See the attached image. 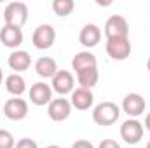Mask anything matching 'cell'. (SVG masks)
<instances>
[{"label": "cell", "mask_w": 150, "mask_h": 148, "mask_svg": "<svg viewBox=\"0 0 150 148\" xmlns=\"http://www.w3.org/2000/svg\"><path fill=\"white\" fill-rule=\"evenodd\" d=\"M119 115H120V108L113 101H103L94 106L93 120H94V124H98L101 127H108L119 120Z\"/></svg>", "instance_id": "obj_1"}, {"label": "cell", "mask_w": 150, "mask_h": 148, "mask_svg": "<svg viewBox=\"0 0 150 148\" xmlns=\"http://www.w3.org/2000/svg\"><path fill=\"white\" fill-rule=\"evenodd\" d=\"M2 16L5 19V25L23 28L28 21V5L25 2H11L7 4Z\"/></svg>", "instance_id": "obj_2"}, {"label": "cell", "mask_w": 150, "mask_h": 148, "mask_svg": "<svg viewBox=\"0 0 150 148\" xmlns=\"http://www.w3.org/2000/svg\"><path fill=\"white\" fill-rule=\"evenodd\" d=\"M143 132H145V127L138 118H127L120 125V138L127 145H138L143 140Z\"/></svg>", "instance_id": "obj_3"}, {"label": "cell", "mask_w": 150, "mask_h": 148, "mask_svg": "<svg viewBox=\"0 0 150 148\" xmlns=\"http://www.w3.org/2000/svg\"><path fill=\"white\" fill-rule=\"evenodd\" d=\"M107 54L115 61H124L131 56V42L129 37L124 38H107Z\"/></svg>", "instance_id": "obj_4"}, {"label": "cell", "mask_w": 150, "mask_h": 148, "mask_svg": "<svg viewBox=\"0 0 150 148\" xmlns=\"http://www.w3.org/2000/svg\"><path fill=\"white\" fill-rule=\"evenodd\" d=\"M54 40H56V30L51 25H45V23L38 25L35 28V32H33V35H32V44L38 51H45V49L52 47Z\"/></svg>", "instance_id": "obj_5"}, {"label": "cell", "mask_w": 150, "mask_h": 148, "mask_svg": "<svg viewBox=\"0 0 150 148\" xmlns=\"http://www.w3.org/2000/svg\"><path fill=\"white\" fill-rule=\"evenodd\" d=\"M72 103L67 98H52V101L47 105V115L54 122H65L72 115Z\"/></svg>", "instance_id": "obj_6"}, {"label": "cell", "mask_w": 150, "mask_h": 148, "mask_svg": "<svg viewBox=\"0 0 150 148\" xmlns=\"http://www.w3.org/2000/svg\"><path fill=\"white\" fill-rule=\"evenodd\" d=\"M51 87L54 92H58L59 96H67L72 94L75 89V78L68 70H58V73L51 78Z\"/></svg>", "instance_id": "obj_7"}, {"label": "cell", "mask_w": 150, "mask_h": 148, "mask_svg": "<svg viewBox=\"0 0 150 148\" xmlns=\"http://www.w3.org/2000/svg\"><path fill=\"white\" fill-rule=\"evenodd\" d=\"M105 37L107 38H124L129 37V25L126 18L113 14L105 23Z\"/></svg>", "instance_id": "obj_8"}, {"label": "cell", "mask_w": 150, "mask_h": 148, "mask_svg": "<svg viewBox=\"0 0 150 148\" xmlns=\"http://www.w3.org/2000/svg\"><path fill=\"white\" fill-rule=\"evenodd\" d=\"M28 98L33 105L45 106L52 101V87L45 82H35L28 91Z\"/></svg>", "instance_id": "obj_9"}, {"label": "cell", "mask_w": 150, "mask_h": 148, "mask_svg": "<svg viewBox=\"0 0 150 148\" xmlns=\"http://www.w3.org/2000/svg\"><path fill=\"white\" fill-rule=\"evenodd\" d=\"M145 106H147L145 98L138 92H131L122 99V111H126L129 115V118H136V117L143 115Z\"/></svg>", "instance_id": "obj_10"}, {"label": "cell", "mask_w": 150, "mask_h": 148, "mask_svg": "<svg viewBox=\"0 0 150 148\" xmlns=\"http://www.w3.org/2000/svg\"><path fill=\"white\" fill-rule=\"evenodd\" d=\"M4 115L9 120H23L28 115V103L23 98H11L4 103Z\"/></svg>", "instance_id": "obj_11"}, {"label": "cell", "mask_w": 150, "mask_h": 148, "mask_svg": "<svg viewBox=\"0 0 150 148\" xmlns=\"http://www.w3.org/2000/svg\"><path fill=\"white\" fill-rule=\"evenodd\" d=\"M101 40V30L98 25L94 23H87L82 26L80 33H79V42L86 47V49H91V47H96Z\"/></svg>", "instance_id": "obj_12"}, {"label": "cell", "mask_w": 150, "mask_h": 148, "mask_svg": "<svg viewBox=\"0 0 150 148\" xmlns=\"http://www.w3.org/2000/svg\"><path fill=\"white\" fill-rule=\"evenodd\" d=\"M0 42L9 47V49H18L23 44V30L18 26H9L4 25V28H0Z\"/></svg>", "instance_id": "obj_13"}, {"label": "cell", "mask_w": 150, "mask_h": 148, "mask_svg": "<svg viewBox=\"0 0 150 148\" xmlns=\"http://www.w3.org/2000/svg\"><path fill=\"white\" fill-rule=\"evenodd\" d=\"M11 70L14 73H21V72H26L30 66H32V56L26 52V51H21V49H16L11 52L9 59H7Z\"/></svg>", "instance_id": "obj_14"}, {"label": "cell", "mask_w": 150, "mask_h": 148, "mask_svg": "<svg viewBox=\"0 0 150 148\" xmlns=\"http://www.w3.org/2000/svg\"><path fill=\"white\" fill-rule=\"evenodd\" d=\"M72 106L75 110H89L94 103V94L91 89H84V87H77L72 92V99H70Z\"/></svg>", "instance_id": "obj_15"}, {"label": "cell", "mask_w": 150, "mask_h": 148, "mask_svg": "<svg viewBox=\"0 0 150 148\" xmlns=\"http://www.w3.org/2000/svg\"><path fill=\"white\" fill-rule=\"evenodd\" d=\"M72 68L75 70V73L87 70V68H98V59L91 51H80L72 59Z\"/></svg>", "instance_id": "obj_16"}, {"label": "cell", "mask_w": 150, "mask_h": 148, "mask_svg": "<svg viewBox=\"0 0 150 148\" xmlns=\"http://www.w3.org/2000/svg\"><path fill=\"white\" fill-rule=\"evenodd\" d=\"M35 73L42 78H52L58 73V63L56 59L49 58V56H42L35 61Z\"/></svg>", "instance_id": "obj_17"}, {"label": "cell", "mask_w": 150, "mask_h": 148, "mask_svg": "<svg viewBox=\"0 0 150 148\" xmlns=\"http://www.w3.org/2000/svg\"><path fill=\"white\" fill-rule=\"evenodd\" d=\"M5 89L11 96L14 98H21L26 92V80L19 73H11L5 78Z\"/></svg>", "instance_id": "obj_18"}, {"label": "cell", "mask_w": 150, "mask_h": 148, "mask_svg": "<svg viewBox=\"0 0 150 148\" xmlns=\"http://www.w3.org/2000/svg\"><path fill=\"white\" fill-rule=\"evenodd\" d=\"M77 82H79V87H84V89H93L98 80H100V72L98 68H87V70H82V72H77Z\"/></svg>", "instance_id": "obj_19"}, {"label": "cell", "mask_w": 150, "mask_h": 148, "mask_svg": "<svg viewBox=\"0 0 150 148\" xmlns=\"http://www.w3.org/2000/svg\"><path fill=\"white\" fill-rule=\"evenodd\" d=\"M51 7H52V11H54L56 16H59V18H67L68 14L74 12L75 2L74 0H54Z\"/></svg>", "instance_id": "obj_20"}, {"label": "cell", "mask_w": 150, "mask_h": 148, "mask_svg": "<svg viewBox=\"0 0 150 148\" xmlns=\"http://www.w3.org/2000/svg\"><path fill=\"white\" fill-rule=\"evenodd\" d=\"M16 147V140L12 136V132L0 129V148H14Z\"/></svg>", "instance_id": "obj_21"}, {"label": "cell", "mask_w": 150, "mask_h": 148, "mask_svg": "<svg viewBox=\"0 0 150 148\" xmlns=\"http://www.w3.org/2000/svg\"><path fill=\"white\" fill-rule=\"evenodd\" d=\"M14 148H38L37 141H33L32 138H21L19 141H16Z\"/></svg>", "instance_id": "obj_22"}, {"label": "cell", "mask_w": 150, "mask_h": 148, "mask_svg": "<svg viewBox=\"0 0 150 148\" xmlns=\"http://www.w3.org/2000/svg\"><path fill=\"white\" fill-rule=\"evenodd\" d=\"M98 148H120V145H119L115 140H103V141L98 145Z\"/></svg>", "instance_id": "obj_23"}, {"label": "cell", "mask_w": 150, "mask_h": 148, "mask_svg": "<svg viewBox=\"0 0 150 148\" xmlns=\"http://www.w3.org/2000/svg\"><path fill=\"white\" fill-rule=\"evenodd\" d=\"M72 148H94V147H93V143L87 141V140H77L74 145H72Z\"/></svg>", "instance_id": "obj_24"}, {"label": "cell", "mask_w": 150, "mask_h": 148, "mask_svg": "<svg viewBox=\"0 0 150 148\" xmlns=\"http://www.w3.org/2000/svg\"><path fill=\"white\" fill-rule=\"evenodd\" d=\"M143 127H145L147 131H150V111L147 113V117H145V124H143Z\"/></svg>", "instance_id": "obj_25"}, {"label": "cell", "mask_w": 150, "mask_h": 148, "mask_svg": "<svg viewBox=\"0 0 150 148\" xmlns=\"http://www.w3.org/2000/svg\"><path fill=\"white\" fill-rule=\"evenodd\" d=\"M4 84V72H2V68H0V85Z\"/></svg>", "instance_id": "obj_26"}, {"label": "cell", "mask_w": 150, "mask_h": 148, "mask_svg": "<svg viewBox=\"0 0 150 148\" xmlns=\"http://www.w3.org/2000/svg\"><path fill=\"white\" fill-rule=\"evenodd\" d=\"M45 148H61V147H58V145H49V147H45Z\"/></svg>", "instance_id": "obj_27"}, {"label": "cell", "mask_w": 150, "mask_h": 148, "mask_svg": "<svg viewBox=\"0 0 150 148\" xmlns=\"http://www.w3.org/2000/svg\"><path fill=\"white\" fill-rule=\"evenodd\" d=\"M147 70L150 72V58H149V61H147Z\"/></svg>", "instance_id": "obj_28"}, {"label": "cell", "mask_w": 150, "mask_h": 148, "mask_svg": "<svg viewBox=\"0 0 150 148\" xmlns=\"http://www.w3.org/2000/svg\"><path fill=\"white\" fill-rule=\"evenodd\" d=\"M147 148H150V141H149V143H147Z\"/></svg>", "instance_id": "obj_29"}, {"label": "cell", "mask_w": 150, "mask_h": 148, "mask_svg": "<svg viewBox=\"0 0 150 148\" xmlns=\"http://www.w3.org/2000/svg\"><path fill=\"white\" fill-rule=\"evenodd\" d=\"M0 19H2V14H0Z\"/></svg>", "instance_id": "obj_30"}]
</instances>
